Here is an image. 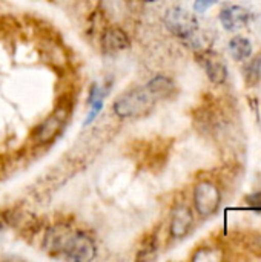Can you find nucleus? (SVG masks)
Returning a JSON list of instances; mask_svg holds the SVG:
<instances>
[{
  "label": "nucleus",
  "mask_w": 261,
  "mask_h": 262,
  "mask_svg": "<svg viewBox=\"0 0 261 262\" xmlns=\"http://www.w3.org/2000/svg\"><path fill=\"white\" fill-rule=\"evenodd\" d=\"M109 88H111V81L106 83V84H98V83H94L91 86V91H89V95H88V106H89V114L86 117V120L83 121V126H88L91 124L97 115L102 112L103 109V104H105V98L109 92Z\"/></svg>",
  "instance_id": "9d476101"
},
{
  "label": "nucleus",
  "mask_w": 261,
  "mask_h": 262,
  "mask_svg": "<svg viewBox=\"0 0 261 262\" xmlns=\"http://www.w3.org/2000/svg\"><path fill=\"white\" fill-rule=\"evenodd\" d=\"M246 204L249 206V209H252L255 212H261V190L248 195L246 196Z\"/></svg>",
  "instance_id": "2eb2a0df"
},
{
  "label": "nucleus",
  "mask_w": 261,
  "mask_h": 262,
  "mask_svg": "<svg viewBox=\"0 0 261 262\" xmlns=\"http://www.w3.org/2000/svg\"><path fill=\"white\" fill-rule=\"evenodd\" d=\"M129 45L131 41L128 34L118 26H111L102 34V51L108 55L125 51L129 48Z\"/></svg>",
  "instance_id": "1a4fd4ad"
},
{
  "label": "nucleus",
  "mask_w": 261,
  "mask_h": 262,
  "mask_svg": "<svg viewBox=\"0 0 261 262\" xmlns=\"http://www.w3.org/2000/svg\"><path fill=\"white\" fill-rule=\"evenodd\" d=\"M45 250L49 253H60L65 259L77 262L92 261L97 255L94 239L82 232L71 230L66 226H55L49 229L45 236Z\"/></svg>",
  "instance_id": "f257e3e1"
},
{
  "label": "nucleus",
  "mask_w": 261,
  "mask_h": 262,
  "mask_svg": "<svg viewBox=\"0 0 261 262\" xmlns=\"http://www.w3.org/2000/svg\"><path fill=\"white\" fill-rule=\"evenodd\" d=\"M228 49L231 52V57L235 61H240V63L246 61L254 54V46H252L251 40L243 37V35H235L234 38H231L229 45H228Z\"/></svg>",
  "instance_id": "f8f14e48"
},
{
  "label": "nucleus",
  "mask_w": 261,
  "mask_h": 262,
  "mask_svg": "<svg viewBox=\"0 0 261 262\" xmlns=\"http://www.w3.org/2000/svg\"><path fill=\"white\" fill-rule=\"evenodd\" d=\"M68 114H69V109L66 104H60L48 118L43 120V123L37 127L35 130V140L40 143V144H48L51 143L52 140H55L65 123H66V118H68Z\"/></svg>",
  "instance_id": "39448f33"
},
{
  "label": "nucleus",
  "mask_w": 261,
  "mask_h": 262,
  "mask_svg": "<svg viewBox=\"0 0 261 262\" xmlns=\"http://www.w3.org/2000/svg\"><path fill=\"white\" fill-rule=\"evenodd\" d=\"M143 2H146V3H152V2H157V0H143Z\"/></svg>",
  "instance_id": "f3484780"
},
{
  "label": "nucleus",
  "mask_w": 261,
  "mask_h": 262,
  "mask_svg": "<svg viewBox=\"0 0 261 262\" xmlns=\"http://www.w3.org/2000/svg\"><path fill=\"white\" fill-rule=\"evenodd\" d=\"M155 104V98L145 88L128 91L115 98L112 111L118 118H135L151 112Z\"/></svg>",
  "instance_id": "f03ea898"
},
{
  "label": "nucleus",
  "mask_w": 261,
  "mask_h": 262,
  "mask_svg": "<svg viewBox=\"0 0 261 262\" xmlns=\"http://www.w3.org/2000/svg\"><path fill=\"white\" fill-rule=\"evenodd\" d=\"M163 21H165L166 29L172 35H175L182 40L194 38L200 29L197 17L192 12H189L188 9L180 8V6L169 8L163 17Z\"/></svg>",
  "instance_id": "7ed1b4c3"
},
{
  "label": "nucleus",
  "mask_w": 261,
  "mask_h": 262,
  "mask_svg": "<svg viewBox=\"0 0 261 262\" xmlns=\"http://www.w3.org/2000/svg\"><path fill=\"white\" fill-rule=\"evenodd\" d=\"M222 259V253L217 250V249H200L195 252V255L192 256V261H220Z\"/></svg>",
  "instance_id": "4468645a"
},
{
  "label": "nucleus",
  "mask_w": 261,
  "mask_h": 262,
  "mask_svg": "<svg viewBox=\"0 0 261 262\" xmlns=\"http://www.w3.org/2000/svg\"><path fill=\"white\" fill-rule=\"evenodd\" d=\"M245 80L249 86H255L261 78V54L254 57L249 63L243 66Z\"/></svg>",
  "instance_id": "ddd939ff"
},
{
  "label": "nucleus",
  "mask_w": 261,
  "mask_h": 262,
  "mask_svg": "<svg viewBox=\"0 0 261 262\" xmlns=\"http://www.w3.org/2000/svg\"><path fill=\"white\" fill-rule=\"evenodd\" d=\"M194 206L200 216L209 218L215 215L222 206L220 189L211 181H202L194 189Z\"/></svg>",
  "instance_id": "20e7f679"
},
{
  "label": "nucleus",
  "mask_w": 261,
  "mask_h": 262,
  "mask_svg": "<svg viewBox=\"0 0 261 262\" xmlns=\"http://www.w3.org/2000/svg\"><path fill=\"white\" fill-rule=\"evenodd\" d=\"M198 61L202 64V68L205 69L208 78L214 83V84H223L226 83L228 77H229V71L226 63L214 52H202L198 55Z\"/></svg>",
  "instance_id": "0eeeda50"
},
{
  "label": "nucleus",
  "mask_w": 261,
  "mask_h": 262,
  "mask_svg": "<svg viewBox=\"0 0 261 262\" xmlns=\"http://www.w3.org/2000/svg\"><path fill=\"white\" fill-rule=\"evenodd\" d=\"M218 0H194V9L197 12H206L209 8H212Z\"/></svg>",
  "instance_id": "dca6fc26"
},
{
  "label": "nucleus",
  "mask_w": 261,
  "mask_h": 262,
  "mask_svg": "<svg viewBox=\"0 0 261 262\" xmlns=\"http://www.w3.org/2000/svg\"><path fill=\"white\" fill-rule=\"evenodd\" d=\"M218 18H220L222 26L228 32H235V31L243 29L249 23L251 12L240 5H226L222 8Z\"/></svg>",
  "instance_id": "423d86ee"
},
{
  "label": "nucleus",
  "mask_w": 261,
  "mask_h": 262,
  "mask_svg": "<svg viewBox=\"0 0 261 262\" xmlns=\"http://www.w3.org/2000/svg\"><path fill=\"white\" fill-rule=\"evenodd\" d=\"M146 89L155 98V101L157 100H165V98L171 97L175 92V83H174L172 78H169L166 75H155L148 81Z\"/></svg>",
  "instance_id": "9b49d317"
},
{
  "label": "nucleus",
  "mask_w": 261,
  "mask_h": 262,
  "mask_svg": "<svg viewBox=\"0 0 261 262\" xmlns=\"http://www.w3.org/2000/svg\"><path fill=\"white\" fill-rule=\"evenodd\" d=\"M192 224H194V215L191 209L185 204L177 206L172 210V216H171V226H169L171 236L174 239L186 238L192 229Z\"/></svg>",
  "instance_id": "6e6552de"
}]
</instances>
